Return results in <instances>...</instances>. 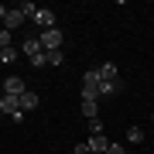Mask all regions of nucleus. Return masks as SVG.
Wrapping results in <instances>:
<instances>
[{
    "label": "nucleus",
    "instance_id": "obj_3",
    "mask_svg": "<svg viewBox=\"0 0 154 154\" xmlns=\"http://www.w3.org/2000/svg\"><path fill=\"white\" fill-rule=\"evenodd\" d=\"M0 86H4V93H7V96H24V93H28V86H24V79H21V75H7Z\"/></svg>",
    "mask_w": 154,
    "mask_h": 154
},
{
    "label": "nucleus",
    "instance_id": "obj_7",
    "mask_svg": "<svg viewBox=\"0 0 154 154\" xmlns=\"http://www.w3.org/2000/svg\"><path fill=\"white\" fill-rule=\"evenodd\" d=\"M96 72H99V82H113V79H120V75H116V65H113V62H103Z\"/></svg>",
    "mask_w": 154,
    "mask_h": 154
},
{
    "label": "nucleus",
    "instance_id": "obj_4",
    "mask_svg": "<svg viewBox=\"0 0 154 154\" xmlns=\"http://www.w3.org/2000/svg\"><path fill=\"white\" fill-rule=\"evenodd\" d=\"M31 21H34V24H38V28H41V31H51V28H55V14H51V11H48V7H45V11H38V14H34V17H31Z\"/></svg>",
    "mask_w": 154,
    "mask_h": 154
},
{
    "label": "nucleus",
    "instance_id": "obj_5",
    "mask_svg": "<svg viewBox=\"0 0 154 154\" xmlns=\"http://www.w3.org/2000/svg\"><path fill=\"white\" fill-rule=\"evenodd\" d=\"M24 21H28V17H24V14L14 7V11H7V17H4V31H14V28H21Z\"/></svg>",
    "mask_w": 154,
    "mask_h": 154
},
{
    "label": "nucleus",
    "instance_id": "obj_22",
    "mask_svg": "<svg viewBox=\"0 0 154 154\" xmlns=\"http://www.w3.org/2000/svg\"><path fill=\"white\" fill-rule=\"evenodd\" d=\"M0 99H4V86H0Z\"/></svg>",
    "mask_w": 154,
    "mask_h": 154
},
{
    "label": "nucleus",
    "instance_id": "obj_2",
    "mask_svg": "<svg viewBox=\"0 0 154 154\" xmlns=\"http://www.w3.org/2000/svg\"><path fill=\"white\" fill-rule=\"evenodd\" d=\"M82 99H99V72L82 75Z\"/></svg>",
    "mask_w": 154,
    "mask_h": 154
},
{
    "label": "nucleus",
    "instance_id": "obj_16",
    "mask_svg": "<svg viewBox=\"0 0 154 154\" xmlns=\"http://www.w3.org/2000/svg\"><path fill=\"white\" fill-rule=\"evenodd\" d=\"M31 65H34V69H45V65H48V62H45V51H38V55L31 58Z\"/></svg>",
    "mask_w": 154,
    "mask_h": 154
},
{
    "label": "nucleus",
    "instance_id": "obj_1",
    "mask_svg": "<svg viewBox=\"0 0 154 154\" xmlns=\"http://www.w3.org/2000/svg\"><path fill=\"white\" fill-rule=\"evenodd\" d=\"M38 41H41V51H62V31H58V28L41 31V34H38Z\"/></svg>",
    "mask_w": 154,
    "mask_h": 154
},
{
    "label": "nucleus",
    "instance_id": "obj_15",
    "mask_svg": "<svg viewBox=\"0 0 154 154\" xmlns=\"http://www.w3.org/2000/svg\"><path fill=\"white\" fill-rule=\"evenodd\" d=\"M17 58V51H14V45L11 48H0V62H14Z\"/></svg>",
    "mask_w": 154,
    "mask_h": 154
},
{
    "label": "nucleus",
    "instance_id": "obj_17",
    "mask_svg": "<svg viewBox=\"0 0 154 154\" xmlns=\"http://www.w3.org/2000/svg\"><path fill=\"white\" fill-rule=\"evenodd\" d=\"M0 48H11V31L0 28Z\"/></svg>",
    "mask_w": 154,
    "mask_h": 154
},
{
    "label": "nucleus",
    "instance_id": "obj_12",
    "mask_svg": "<svg viewBox=\"0 0 154 154\" xmlns=\"http://www.w3.org/2000/svg\"><path fill=\"white\" fill-rule=\"evenodd\" d=\"M34 106H38V96H34V93H24L21 96V110H34Z\"/></svg>",
    "mask_w": 154,
    "mask_h": 154
},
{
    "label": "nucleus",
    "instance_id": "obj_20",
    "mask_svg": "<svg viewBox=\"0 0 154 154\" xmlns=\"http://www.w3.org/2000/svg\"><path fill=\"white\" fill-rule=\"evenodd\" d=\"M72 154H89V144H75V147H72Z\"/></svg>",
    "mask_w": 154,
    "mask_h": 154
},
{
    "label": "nucleus",
    "instance_id": "obj_13",
    "mask_svg": "<svg viewBox=\"0 0 154 154\" xmlns=\"http://www.w3.org/2000/svg\"><path fill=\"white\" fill-rule=\"evenodd\" d=\"M127 140H130V144H140L144 140V130H140V127H130V130H127Z\"/></svg>",
    "mask_w": 154,
    "mask_h": 154
},
{
    "label": "nucleus",
    "instance_id": "obj_18",
    "mask_svg": "<svg viewBox=\"0 0 154 154\" xmlns=\"http://www.w3.org/2000/svg\"><path fill=\"white\" fill-rule=\"evenodd\" d=\"M89 130H93V134H103V120H99V116H96V120H89Z\"/></svg>",
    "mask_w": 154,
    "mask_h": 154
},
{
    "label": "nucleus",
    "instance_id": "obj_6",
    "mask_svg": "<svg viewBox=\"0 0 154 154\" xmlns=\"http://www.w3.org/2000/svg\"><path fill=\"white\" fill-rule=\"evenodd\" d=\"M86 144H89V154H106V147H110V140H106L103 134H93Z\"/></svg>",
    "mask_w": 154,
    "mask_h": 154
},
{
    "label": "nucleus",
    "instance_id": "obj_10",
    "mask_svg": "<svg viewBox=\"0 0 154 154\" xmlns=\"http://www.w3.org/2000/svg\"><path fill=\"white\" fill-rule=\"evenodd\" d=\"M79 110H82L86 120H96V99H82V103H79Z\"/></svg>",
    "mask_w": 154,
    "mask_h": 154
},
{
    "label": "nucleus",
    "instance_id": "obj_9",
    "mask_svg": "<svg viewBox=\"0 0 154 154\" xmlns=\"http://www.w3.org/2000/svg\"><path fill=\"white\" fill-rule=\"evenodd\" d=\"M21 51H24V55H28V58H34V55H38V51H41V41H38V38H28V41L21 45Z\"/></svg>",
    "mask_w": 154,
    "mask_h": 154
},
{
    "label": "nucleus",
    "instance_id": "obj_21",
    "mask_svg": "<svg viewBox=\"0 0 154 154\" xmlns=\"http://www.w3.org/2000/svg\"><path fill=\"white\" fill-rule=\"evenodd\" d=\"M4 17H7V7H4V4H0V21H4Z\"/></svg>",
    "mask_w": 154,
    "mask_h": 154
},
{
    "label": "nucleus",
    "instance_id": "obj_14",
    "mask_svg": "<svg viewBox=\"0 0 154 154\" xmlns=\"http://www.w3.org/2000/svg\"><path fill=\"white\" fill-rule=\"evenodd\" d=\"M62 58H65L62 51H45V62H48V65H62Z\"/></svg>",
    "mask_w": 154,
    "mask_h": 154
},
{
    "label": "nucleus",
    "instance_id": "obj_19",
    "mask_svg": "<svg viewBox=\"0 0 154 154\" xmlns=\"http://www.w3.org/2000/svg\"><path fill=\"white\" fill-rule=\"evenodd\" d=\"M106 154H127V147H123V144H110V147H106Z\"/></svg>",
    "mask_w": 154,
    "mask_h": 154
},
{
    "label": "nucleus",
    "instance_id": "obj_11",
    "mask_svg": "<svg viewBox=\"0 0 154 154\" xmlns=\"http://www.w3.org/2000/svg\"><path fill=\"white\" fill-rule=\"evenodd\" d=\"M17 11H21V14H24V17H28V21H31V17L38 14V7H34L31 0H21V4H17Z\"/></svg>",
    "mask_w": 154,
    "mask_h": 154
},
{
    "label": "nucleus",
    "instance_id": "obj_8",
    "mask_svg": "<svg viewBox=\"0 0 154 154\" xmlns=\"http://www.w3.org/2000/svg\"><path fill=\"white\" fill-rule=\"evenodd\" d=\"M120 89H123L120 79H113V82H99V96H116Z\"/></svg>",
    "mask_w": 154,
    "mask_h": 154
},
{
    "label": "nucleus",
    "instance_id": "obj_23",
    "mask_svg": "<svg viewBox=\"0 0 154 154\" xmlns=\"http://www.w3.org/2000/svg\"><path fill=\"white\" fill-rule=\"evenodd\" d=\"M0 116H4V113H0Z\"/></svg>",
    "mask_w": 154,
    "mask_h": 154
}]
</instances>
